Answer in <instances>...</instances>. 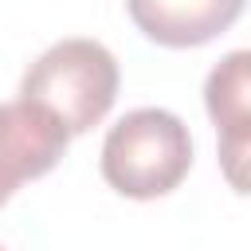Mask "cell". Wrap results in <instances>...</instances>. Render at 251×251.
<instances>
[{
	"label": "cell",
	"mask_w": 251,
	"mask_h": 251,
	"mask_svg": "<svg viewBox=\"0 0 251 251\" xmlns=\"http://www.w3.org/2000/svg\"><path fill=\"white\" fill-rule=\"evenodd\" d=\"M118 59L106 43L71 35L51 43L20 82V98L47 110L71 137L98 126L118 98Z\"/></svg>",
	"instance_id": "cell-1"
},
{
	"label": "cell",
	"mask_w": 251,
	"mask_h": 251,
	"mask_svg": "<svg viewBox=\"0 0 251 251\" xmlns=\"http://www.w3.org/2000/svg\"><path fill=\"white\" fill-rule=\"evenodd\" d=\"M102 180L129 200L169 196L192 169V133L165 106L122 114L102 141Z\"/></svg>",
	"instance_id": "cell-2"
},
{
	"label": "cell",
	"mask_w": 251,
	"mask_h": 251,
	"mask_svg": "<svg viewBox=\"0 0 251 251\" xmlns=\"http://www.w3.org/2000/svg\"><path fill=\"white\" fill-rule=\"evenodd\" d=\"M204 110L216 126V157L227 188L251 196V47L227 51L208 71Z\"/></svg>",
	"instance_id": "cell-3"
},
{
	"label": "cell",
	"mask_w": 251,
	"mask_h": 251,
	"mask_svg": "<svg viewBox=\"0 0 251 251\" xmlns=\"http://www.w3.org/2000/svg\"><path fill=\"white\" fill-rule=\"evenodd\" d=\"M71 133L27 98L0 102V208L24 180H35L59 165Z\"/></svg>",
	"instance_id": "cell-4"
},
{
	"label": "cell",
	"mask_w": 251,
	"mask_h": 251,
	"mask_svg": "<svg viewBox=\"0 0 251 251\" xmlns=\"http://www.w3.org/2000/svg\"><path fill=\"white\" fill-rule=\"evenodd\" d=\"M247 0H126L133 27L161 47H200L224 35Z\"/></svg>",
	"instance_id": "cell-5"
},
{
	"label": "cell",
	"mask_w": 251,
	"mask_h": 251,
	"mask_svg": "<svg viewBox=\"0 0 251 251\" xmlns=\"http://www.w3.org/2000/svg\"><path fill=\"white\" fill-rule=\"evenodd\" d=\"M0 251H4V247H0Z\"/></svg>",
	"instance_id": "cell-6"
}]
</instances>
